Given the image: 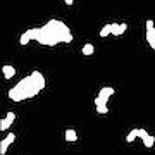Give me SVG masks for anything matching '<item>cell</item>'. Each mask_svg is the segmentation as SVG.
<instances>
[{
	"instance_id": "obj_8",
	"label": "cell",
	"mask_w": 155,
	"mask_h": 155,
	"mask_svg": "<svg viewBox=\"0 0 155 155\" xmlns=\"http://www.w3.org/2000/svg\"><path fill=\"white\" fill-rule=\"evenodd\" d=\"M126 29H127V24H126V22H122V24H117V22H114V24H112V35H114V36H121V35L124 33Z\"/></svg>"
},
{
	"instance_id": "obj_6",
	"label": "cell",
	"mask_w": 155,
	"mask_h": 155,
	"mask_svg": "<svg viewBox=\"0 0 155 155\" xmlns=\"http://www.w3.org/2000/svg\"><path fill=\"white\" fill-rule=\"evenodd\" d=\"M14 119H16V114H14V112H7V116L0 121V131H5V129H9V127H11V124L14 122Z\"/></svg>"
},
{
	"instance_id": "obj_15",
	"label": "cell",
	"mask_w": 155,
	"mask_h": 155,
	"mask_svg": "<svg viewBox=\"0 0 155 155\" xmlns=\"http://www.w3.org/2000/svg\"><path fill=\"white\" fill-rule=\"evenodd\" d=\"M153 143H155V136H152V134H148V136L143 140V145L147 147V148H152V147H153Z\"/></svg>"
},
{
	"instance_id": "obj_1",
	"label": "cell",
	"mask_w": 155,
	"mask_h": 155,
	"mask_svg": "<svg viewBox=\"0 0 155 155\" xmlns=\"http://www.w3.org/2000/svg\"><path fill=\"white\" fill-rule=\"evenodd\" d=\"M36 41L40 45H47V47H55L59 43H71L72 33L62 21L50 19L45 26L40 28Z\"/></svg>"
},
{
	"instance_id": "obj_11",
	"label": "cell",
	"mask_w": 155,
	"mask_h": 155,
	"mask_svg": "<svg viewBox=\"0 0 155 155\" xmlns=\"http://www.w3.org/2000/svg\"><path fill=\"white\" fill-rule=\"evenodd\" d=\"M2 72H4V78H5V79H11V78H14V74H16V69L12 66H4L2 67Z\"/></svg>"
},
{
	"instance_id": "obj_9",
	"label": "cell",
	"mask_w": 155,
	"mask_h": 155,
	"mask_svg": "<svg viewBox=\"0 0 155 155\" xmlns=\"http://www.w3.org/2000/svg\"><path fill=\"white\" fill-rule=\"evenodd\" d=\"M78 140V133L72 129V127H67L66 129V141H69V143H74Z\"/></svg>"
},
{
	"instance_id": "obj_7",
	"label": "cell",
	"mask_w": 155,
	"mask_h": 155,
	"mask_svg": "<svg viewBox=\"0 0 155 155\" xmlns=\"http://www.w3.org/2000/svg\"><path fill=\"white\" fill-rule=\"evenodd\" d=\"M107 102H109V100L102 98V97H97V98H95V107H97V112H98V114H107V112H109Z\"/></svg>"
},
{
	"instance_id": "obj_10",
	"label": "cell",
	"mask_w": 155,
	"mask_h": 155,
	"mask_svg": "<svg viewBox=\"0 0 155 155\" xmlns=\"http://www.w3.org/2000/svg\"><path fill=\"white\" fill-rule=\"evenodd\" d=\"M114 95V88H110V86H105V88H102L100 90V93H98V97H102V98H105V100H109Z\"/></svg>"
},
{
	"instance_id": "obj_12",
	"label": "cell",
	"mask_w": 155,
	"mask_h": 155,
	"mask_svg": "<svg viewBox=\"0 0 155 155\" xmlns=\"http://www.w3.org/2000/svg\"><path fill=\"white\" fill-rule=\"evenodd\" d=\"M109 35H112V24H105L104 28L100 29V36H102V38H105Z\"/></svg>"
},
{
	"instance_id": "obj_2",
	"label": "cell",
	"mask_w": 155,
	"mask_h": 155,
	"mask_svg": "<svg viewBox=\"0 0 155 155\" xmlns=\"http://www.w3.org/2000/svg\"><path fill=\"white\" fill-rule=\"evenodd\" d=\"M45 88V78L41 72L33 71L29 76L22 78L21 81L9 90V98L12 102H22V100L33 98Z\"/></svg>"
},
{
	"instance_id": "obj_16",
	"label": "cell",
	"mask_w": 155,
	"mask_h": 155,
	"mask_svg": "<svg viewBox=\"0 0 155 155\" xmlns=\"http://www.w3.org/2000/svg\"><path fill=\"white\" fill-rule=\"evenodd\" d=\"M147 136H148V133L145 131L143 127H141V129H138V138H141V141H143V140L147 138Z\"/></svg>"
},
{
	"instance_id": "obj_14",
	"label": "cell",
	"mask_w": 155,
	"mask_h": 155,
	"mask_svg": "<svg viewBox=\"0 0 155 155\" xmlns=\"http://www.w3.org/2000/svg\"><path fill=\"white\" fill-rule=\"evenodd\" d=\"M81 52H83V55H91V54L95 52V47L91 43H86L83 47V50H81Z\"/></svg>"
},
{
	"instance_id": "obj_13",
	"label": "cell",
	"mask_w": 155,
	"mask_h": 155,
	"mask_svg": "<svg viewBox=\"0 0 155 155\" xmlns=\"http://www.w3.org/2000/svg\"><path fill=\"white\" fill-rule=\"evenodd\" d=\"M136 138H138V129L134 127V129H131V131H129V134L126 136V141H127V143H133Z\"/></svg>"
},
{
	"instance_id": "obj_5",
	"label": "cell",
	"mask_w": 155,
	"mask_h": 155,
	"mask_svg": "<svg viewBox=\"0 0 155 155\" xmlns=\"http://www.w3.org/2000/svg\"><path fill=\"white\" fill-rule=\"evenodd\" d=\"M14 140H16V134H14V133H9L5 138L0 141V155H5L7 148H9V145H11Z\"/></svg>"
},
{
	"instance_id": "obj_3",
	"label": "cell",
	"mask_w": 155,
	"mask_h": 155,
	"mask_svg": "<svg viewBox=\"0 0 155 155\" xmlns=\"http://www.w3.org/2000/svg\"><path fill=\"white\" fill-rule=\"evenodd\" d=\"M38 31H40V28H31V29H28L26 33H22L21 38H19L21 45H28L31 40H36V36H38Z\"/></svg>"
},
{
	"instance_id": "obj_4",
	"label": "cell",
	"mask_w": 155,
	"mask_h": 155,
	"mask_svg": "<svg viewBox=\"0 0 155 155\" xmlns=\"http://www.w3.org/2000/svg\"><path fill=\"white\" fill-rule=\"evenodd\" d=\"M147 41H148L150 47L155 50V28H153V21H152V19L147 21Z\"/></svg>"
}]
</instances>
